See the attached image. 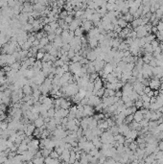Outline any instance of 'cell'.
Wrapping results in <instances>:
<instances>
[{"label":"cell","mask_w":163,"mask_h":164,"mask_svg":"<svg viewBox=\"0 0 163 164\" xmlns=\"http://www.w3.org/2000/svg\"><path fill=\"white\" fill-rule=\"evenodd\" d=\"M160 85H161V83H160V80L158 78L154 77L152 80L150 79L149 86H150L152 89H154V90H159V89H160Z\"/></svg>","instance_id":"obj_1"},{"label":"cell","mask_w":163,"mask_h":164,"mask_svg":"<svg viewBox=\"0 0 163 164\" xmlns=\"http://www.w3.org/2000/svg\"><path fill=\"white\" fill-rule=\"evenodd\" d=\"M95 112V108L93 106L91 105H85L83 106V114H84V117L85 116H92Z\"/></svg>","instance_id":"obj_2"},{"label":"cell","mask_w":163,"mask_h":164,"mask_svg":"<svg viewBox=\"0 0 163 164\" xmlns=\"http://www.w3.org/2000/svg\"><path fill=\"white\" fill-rule=\"evenodd\" d=\"M36 129L35 124H25V129H24V132L26 133V135H33V132Z\"/></svg>","instance_id":"obj_3"},{"label":"cell","mask_w":163,"mask_h":164,"mask_svg":"<svg viewBox=\"0 0 163 164\" xmlns=\"http://www.w3.org/2000/svg\"><path fill=\"white\" fill-rule=\"evenodd\" d=\"M143 89H144V86H143V84H142L141 82L137 81L136 83H134V91H136L139 95L143 93Z\"/></svg>","instance_id":"obj_4"},{"label":"cell","mask_w":163,"mask_h":164,"mask_svg":"<svg viewBox=\"0 0 163 164\" xmlns=\"http://www.w3.org/2000/svg\"><path fill=\"white\" fill-rule=\"evenodd\" d=\"M22 91L24 93V95H32L33 94V88L29 84H26V85L22 86Z\"/></svg>","instance_id":"obj_5"},{"label":"cell","mask_w":163,"mask_h":164,"mask_svg":"<svg viewBox=\"0 0 163 164\" xmlns=\"http://www.w3.org/2000/svg\"><path fill=\"white\" fill-rule=\"evenodd\" d=\"M34 124H35L36 128H41L42 126H44L45 125L44 118H43V117H41V116L39 115V117H37V119L34 121Z\"/></svg>","instance_id":"obj_6"},{"label":"cell","mask_w":163,"mask_h":164,"mask_svg":"<svg viewBox=\"0 0 163 164\" xmlns=\"http://www.w3.org/2000/svg\"><path fill=\"white\" fill-rule=\"evenodd\" d=\"M86 58L89 62H94L97 59V53L94 50H89L88 53L86 54Z\"/></svg>","instance_id":"obj_7"},{"label":"cell","mask_w":163,"mask_h":164,"mask_svg":"<svg viewBox=\"0 0 163 164\" xmlns=\"http://www.w3.org/2000/svg\"><path fill=\"white\" fill-rule=\"evenodd\" d=\"M99 44V41L96 37H89L88 40V46L90 48H96Z\"/></svg>","instance_id":"obj_8"},{"label":"cell","mask_w":163,"mask_h":164,"mask_svg":"<svg viewBox=\"0 0 163 164\" xmlns=\"http://www.w3.org/2000/svg\"><path fill=\"white\" fill-rule=\"evenodd\" d=\"M134 121L140 122L141 120L144 118V114L142 113L141 110H136L134 113Z\"/></svg>","instance_id":"obj_9"},{"label":"cell","mask_w":163,"mask_h":164,"mask_svg":"<svg viewBox=\"0 0 163 164\" xmlns=\"http://www.w3.org/2000/svg\"><path fill=\"white\" fill-rule=\"evenodd\" d=\"M143 47H144V49H145V52H147V53H152V54H153V52H154V47L152 46L151 43H145Z\"/></svg>","instance_id":"obj_10"},{"label":"cell","mask_w":163,"mask_h":164,"mask_svg":"<svg viewBox=\"0 0 163 164\" xmlns=\"http://www.w3.org/2000/svg\"><path fill=\"white\" fill-rule=\"evenodd\" d=\"M139 96H140V95H139L138 93L136 92V91H134V90L132 93H131L130 95H129V97H130V100L134 101V102L135 100H137V99H139Z\"/></svg>","instance_id":"obj_11"},{"label":"cell","mask_w":163,"mask_h":164,"mask_svg":"<svg viewBox=\"0 0 163 164\" xmlns=\"http://www.w3.org/2000/svg\"><path fill=\"white\" fill-rule=\"evenodd\" d=\"M32 46H33V43L29 41V40H26L25 42L23 43L22 46H21V49H23V50H29Z\"/></svg>","instance_id":"obj_12"},{"label":"cell","mask_w":163,"mask_h":164,"mask_svg":"<svg viewBox=\"0 0 163 164\" xmlns=\"http://www.w3.org/2000/svg\"><path fill=\"white\" fill-rule=\"evenodd\" d=\"M117 24H118L122 29L126 28L127 26H128V21H126L124 18H120V19H118V21H117Z\"/></svg>","instance_id":"obj_13"},{"label":"cell","mask_w":163,"mask_h":164,"mask_svg":"<svg viewBox=\"0 0 163 164\" xmlns=\"http://www.w3.org/2000/svg\"><path fill=\"white\" fill-rule=\"evenodd\" d=\"M129 148H130V150L131 151L135 152L136 149L138 148V143L136 142V141H132V142L130 143V145H129Z\"/></svg>","instance_id":"obj_14"},{"label":"cell","mask_w":163,"mask_h":164,"mask_svg":"<svg viewBox=\"0 0 163 164\" xmlns=\"http://www.w3.org/2000/svg\"><path fill=\"white\" fill-rule=\"evenodd\" d=\"M118 50H120V51L129 50V45H128L125 41H122V42L120 43V45L118 46Z\"/></svg>","instance_id":"obj_15"},{"label":"cell","mask_w":163,"mask_h":164,"mask_svg":"<svg viewBox=\"0 0 163 164\" xmlns=\"http://www.w3.org/2000/svg\"><path fill=\"white\" fill-rule=\"evenodd\" d=\"M134 120V113L133 114H130V115H127L126 118H125V120H124V123L125 124H130V123H132V122Z\"/></svg>","instance_id":"obj_16"},{"label":"cell","mask_w":163,"mask_h":164,"mask_svg":"<svg viewBox=\"0 0 163 164\" xmlns=\"http://www.w3.org/2000/svg\"><path fill=\"white\" fill-rule=\"evenodd\" d=\"M82 31H83V27H78V28L74 31V36H82Z\"/></svg>","instance_id":"obj_17"},{"label":"cell","mask_w":163,"mask_h":164,"mask_svg":"<svg viewBox=\"0 0 163 164\" xmlns=\"http://www.w3.org/2000/svg\"><path fill=\"white\" fill-rule=\"evenodd\" d=\"M32 161H33V163H43L44 162V157H34L33 159H32Z\"/></svg>","instance_id":"obj_18"},{"label":"cell","mask_w":163,"mask_h":164,"mask_svg":"<svg viewBox=\"0 0 163 164\" xmlns=\"http://www.w3.org/2000/svg\"><path fill=\"white\" fill-rule=\"evenodd\" d=\"M82 25H83V26H82L83 29L86 30V31H89V30L92 29V23H91L90 21H84Z\"/></svg>","instance_id":"obj_19"},{"label":"cell","mask_w":163,"mask_h":164,"mask_svg":"<svg viewBox=\"0 0 163 164\" xmlns=\"http://www.w3.org/2000/svg\"><path fill=\"white\" fill-rule=\"evenodd\" d=\"M105 87H102V88H100V89H98V90H96L95 91V93L94 94H96L98 97H100V98H102L103 96H104V93H105Z\"/></svg>","instance_id":"obj_20"},{"label":"cell","mask_w":163,"mask_h":164,"mask_svg":"<svg viewBox=\"0 0 163 164\" xmlns=\"http://www.w3.org/2000/svg\"><path fill=\"white\" fill-rule=\"evenodd\" d=\"M134 105L137 107V109H138V108H141L142 106H143V101L141 100V99H137V100L134 101Z\"/></svg>","instance_id":"obj_21"},{"label":"cell","mask_w":163,"mask_h":164,"mask_svg":"<svg viewBox=\"0 0 163 164\" xmlns=\"http://www.w3.org/2000/svg\"><path fill=\"white\" fill-rule=\"evenodd\" d=\"M8 129V122L6 120L0 121V130H6Z\"/></svg>","instance_id":"obj_22"},{"label":"cell","mask_w":163,"mask_h":164,"mask_svg":"<svg viewBox=\"0 0 163 164\" xmlns=\"http://www.w3.org/2000/svg\"><path fill=\"white\" fill-rule=\"evenodd\" d=\"M50 157L57 159V158H59V155L55 150H52L51 151V153H50Z\"/></svg>","instance_id":"obj_23"},{"label":"cell","mask_w":163,"mask_h":164,"mask_svg":"<svg viewBox=\"0 0 163 164\" xmlns=\"http://www.w3.org/2000/svg\"><path fill=\"white\" fill-rule=\"evenodd\" d=\"M43 56H44V53L43 52H41V51H37V55H36V59L37 60H42V58H43Z\"/></svg>","instance_id":"obj_24"},{"label":"cell","mask_w":163,"mask_h":164,"mask_svg":"<svg viewBox=\"0 0 163 164\" xmlns=\"http://www.w3.org/2000/svg\"><path fill=\"white\" fill-rule=\"evenodd\" d=\"M159 43H160V41L159 40H157V39H154V40H152L151 41V44H152V46L154 47V49L156 48V47H157V46H159Z\"/></svg>","instance_id":"obj_25"},{"label":"cell","mask_w":163,"mask_h":164,"mask_svg":"<svg viewBox=\"0 0 163 164\" xmlns=\"http://www.w3.org/2000/svg\"><path fill=\"white\" fill-rule=\"evenodd\" d=\"M0 109L2 110V111H4V112H6L8 109V105L6 104H4V103H1L0 102Z\"/></svg>","instance_id":"obj_26"},{"label":"cell","mask_w":163,"mask_h":164,"mask_svg":"<svg viewBox=\"0 0 163 164\" xmlns=\"http://www.w3.org/2000/svg\"><path fill=\"white\" fill-rule=\"evenodd\" d=\"M156 58H154V59H152L151 61H150V63H149V64L152 66V67H156V66H157V64H156Z\"/></svg>","instance_id":"obj_27"},{"label":"cell","mask_w":163,"mask_h":164,"mask_svg":"<svg viewBox=\"0 0 163 164\" xmlns=\"http://www.w3.org/2000/svg\"><path fill=\"white\" fill-rule=\"evenodd\" d=\"M156 27H157V31H159V32H163V21L158 22V24L156 25Z\"/></svg>","instance_id":"obj_28"},{"label":"cell","mask_w":163,"mask_h":164,"mask_svg":"<svg viewBox=\"0 0 163 164\" xmlns=\"http://www.w3.org/2000/svg\"><path fill=\"white\" fill-rule=\"evenodd\" d=\"M64 21L66 22V23H68V24H70L71 22L73 21V17H72L71 15H67L66 17L64 18Z\"/></svg>","instance_id":"obj_29"},{"label":"cell","mask_w":163,"mask_h":164,"mask_svg":"<svg viewBox=\"0 0 163 164\" xmlns=\"http://www.w3.org/2000/svg\"><path fill=\"white\" fill-rule=\"evenodd\" d=\"M150 106H151V103L150 102H143V108H146V109H150Z\"/></svg>","instance_id":"obj_30"},{"label":"cell","mask_w":163,"mask_h":164,"mask_svg":"<svg viewBox=\"0 0 163 164\" xmlns=\"http://www.w3.org/2000/svg\"><path fill=\"white\" fill-rule=\"evenodd\" d=\"M2 68H3V69H4V71L6 72V73H7V72H9V71H11V70H12V67H11V65H9V64H6V65H5V66H4V67H2Z\"/></svg>","instance_id":"obj_31"},{"label":"cell","mask_w":163,"mask_h":164,"mask_svg":"<svg viewBox=\"0 0 163 164\" xmlns=\"http://www.w3.org/2000/svg\"><path fill=\"white\" fill-rule=\"evenodd\" d=\"M156 130H157L158 131H163V123L158 124V125H157V127H156Z\"/></svg>","instance_id":"obj_32"},{"label":"cell","mask_w":163,"mask_h":164,"mask_svg":"<svg viewBox=\"0 0 163 164\" xmlns=\"http://www.w3.org/2000/svg\"><path fill=\"white\" fill-rule=\"evenodd\" d=\"M151 89H152V88H151V87H150V86H144V89H143V92L144 93H146V94H147V93H149L150 92V91H151Z\"/></svg>","instance_id":"obj_33"},{"label":"cell","mask_w":163,"mask_h":164,"mask_svg":"<svg viewBox=\"0 0 163 164\" xmlns=\"http://www.w3.org/2000/svg\"><path fill=\"white\" fill-rule=\"evenodd\" d=\"M6 64H7V62L5 60H1L0 59V67H4Z\"/></svg>","instance_id":"obj_34"},{"label":"cell","mask_w":163,"mask_h":164,"mask_svg":"<svg viewBox=\"0 0 163 164\" xmlns=\"http://www.w3.org/2000/svg\"><path fill=\"white\" fill-rule=\"evenodd\" d=\"M37 45H39V39H35V41L33 42V46H37Z\"/></svg>","instance_id":"obj_35"},{"label":"cell","mask_w":163,"mask_h":164,"mask_svg":"<svg viewBox=\"0 0 163 164\" xmlns=\"http://www.w3.org/2000/svg\"><path fill=\"white\" fill-rule=\"evenodd\" d=\"M156 32H157V27H156V26H153V27H152V33L156 34Z\"/></svg>","instance_id":"obj_36"},{"label":"cell","mask_w":163,"mask_h":164,"mask_svg":"<svg viewBox=\"0 0 163 164\" xmlns=\"http://www.w3.org/2000/svg\"><path fill=\"white\" fill-rule=\"evenodd\" d=\"M6 75V72L4 71V69L2 68L1 70H0V76H5Z\"/></svg>","instance_id":"obj_37"}]
</instances>
